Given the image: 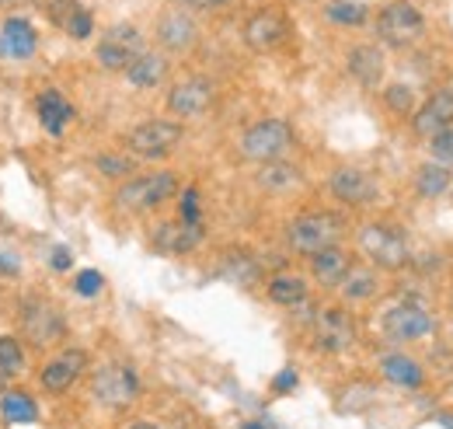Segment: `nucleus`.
Instances as JSON below:
<instances>
[{
	"instance_id": "nucleus-1",
	"label": "nucleus",
	"mask_w": 453,
	"mask_h": 429,
	"mask_svg": "<svg viewBox=\"0 0 453 429\" xmlns=\"http://www.w3.org/2000/svg\"><path fill=\"white\" fill-rule=\"evenodd\" d=\"M342 230H345L342 216L303 214L289 223L286 238H289V248H293V252H300V255H314V252H321V248H328V245H339Z\"/></svg>"
},
{
	"instance_id": "nucleus-2",
	"label": "nucleus",
	"mask_w": 453,
	"mask_h": 429,
	"mask_svg": "<svg viewBox=\"0 0 453 429\" xmlns=\"http://www.w3.org/2000/svg\"><path fill=\"white\" fill-rule=\"evenodd\" d=\"M174 192H178V178H174L171 171H157V175L129 178V182L115 192V203H119L122 210H129V214H143V210L161 207Z\"/></svg>"
},
{
	"instance_id": "nucleus-3",
	"label": "nucleus",
	"mask_w": 453,
	"mask_h": 429,
	"mask_svg": "<svg viewBox=\"0 0 453 429\" xmlns=\"http://www.w3.org/2000/svg\"><path fill=\"white\" fill-rule=\"evenodd\" d=\"M422 32H426V18H422V11H418L415 4H408V0H395V4H388V7L377 14V35H380L388 46L404 50V46L418 43Z\"/></svg>"
},
{
	"instance_id": "nucleus-4",
	"label": "nucleus",
	"mask_w": 453,
	"mask_h": 429,
	"mask_svg": "<svg viewBox=\"0 0 453 429\" xmlns=\"http://www.w3.org/2000/svg\"><path fill=\"white\" fill-rule=\"evenodd\" d=\"M289 144H293V129H289V122H283V119H262L251 129H244V136H241L244 158L262 164L283 158L286 151H289Z\"/></svg>"
},
{
	"instance_id": "nucleus-5",
	"label": "nucleus",
	"mask_w": 453,
	"mask_h": 429,
	"mask_svg": "<svg viewBox=\"0 0 453 429\" xmlns=\"http://www.w3.org/2000/svg\"><path fill=\"white\" fill-rule=\"evenodd\" d=\"M181 136H185V129H181L178 122H171V119H150V122H140V126L126 136V147H129L136 158L157 161V158H168L171 151L181 144Z\"/></svg>"
},
{
	"instance_id": "nucleus-6",
	"label": "nucleus",
	"mask_w": 453,
	"mask_h": 429,
	"mask_svg": "<svg viewBox=\"0 0 453 429\" xmlns=\"http://www.w3.org/2000/svg\"><path fill=\"white\" fill-rule=\"evenodd\" d=\"M359 248L380 269H401L408 262V245H404L401 230L388 227V223H366L359 230Z\"/></svg>"
},
{
	"instance_id": "nucleus-7",
	"label": "nucleus",
	"mask_w": 453,
	"mask_h": 429,
	"mask_svg": "<svg viewBox=\"0 0 453 429\" xmlns=\"http://www.w3.org/2000/svg\"><path fill=\"white\" fill-rule=\"evenodd\" d=\"M91 394H95V402H102V405H109V409H126V405L136 402L140 380H136V374H133L129 367L109 363V367H102V370L95 374Z\"/></svg>"
},
{
	"instance_id": "nucleus-8",
	"label": "nucleus",
	"mask_w": 453,
	"mask_h": 429,
	"mask_svg": "<svg viewBox=\"0 0 453 429\" xmlns=\"http://www.w3.org/2000/svg\"><path fill=\"white\" fill-rule=\"evenodd\" d=\"M21 332L32 346L46 349V346H57L66 335V322L50 300H28L21 311Z\"/></svg>"
},
{
	"instance_id": "nucleus-9",
	"label": "nucleus",
	"mask_w": 453,
	"mask_h": 429,
	"mask_svg": "<svg viewBox=\"0 0 453 429\" xmlns=\"http://www.w3.org/2000/svg\"><path fill=\"white\" fill-rule=\"evenodd\" d=\"M286 32H289V21H286L283 11H276V7H262V11H255V14L244 21V43H248L255 53L276 50L286 39Z\"/></svg>"
},
{
	"instance_id": "nucleus-10",
	"label": "nucleus",
	"mask_w": 453,
	"mask_h": 429,
	"mask_svg": "<svg viewBox=\"0 0 453 429\" xmlns=\"http://www.w3.org/2000/svg\"><path fill=\"white\" fill-rule=\"evenodd\" d=\"M213 98H217V88H213L210 77H185L181 84L171 88L168 108L178 119H196L213 105Z\"/></svg>"
},
{
	"instance_id": "nucleus-11",
	"label": "nucleus",
	"mask_w": 453,
	"mask_h": 429,
	"mask_svg": "<svg viewBox=\"0 0 453 429\" xmlns=\"http://www.w3.org/2000/svg\"><path fill=\"white\" fill-rule=\"evenodd\" d=\"M433 332V318L415 304H397L384 315V335L395 342H415Z\"/></svg>"
},
{
	"instance_id": "nucleus-12",
	"label": "nucleus",
	"mask_w": 453,
	"mask_h": 429,
	"mask_svg": "<svg viewBox=\"0 0 453 429\" xmlns=\"http://www.w3.org/2000/svg\"><path fill=\"white\" fill-rule=\"evenodd\" d=\"M377 178L363 168H339L332 175V196L349 203V207H363V203H373L377 199Z\"/></svg>"
},
{
	"instance_id": "nucleus-13",
	"label": "nucleus",
	"mask_w": 453,
	"mask_h": 429,
	"mask_svg": "<svg viewBox=\"0 0 453 429\" xmlns=\"http://www.w3.org/2000/svg\"><path fill=\"white\" fill-rule=\"evenodd\" d=\"M203 241V223L192 220H165L154 230V248L165 255H185Z\"/></svg>"
},
{
	"instance_id": "nucleus-14",
	"label": "nucleus",
	"mask_w": 453,
	"mask_h": 429,
	"mask_svg": "<svg viewBox=\"0 0 453 429\" xmlns=\"http://www.w3.org/2000/svg\"><path fill=\"white\" fill-rule=\"evenodd\" d=\"M88 367V353L84 349H66L53 356L46 367H42V387L53 391V394H63L70 384H77V377L84 374Z\"/></svg>"
},
{
	"instance_id": "nucleus-15",
	"label": "nucleus",
	"mask_w": 453,
	"mask_h": 429,
	"mask_svg": "<svg viewBox=\"0 0 453 429\" xmlns=\"http://www.w3.org/2000/svg\"><path fill=\"white\" fill-rule=\"evenodd\" d=\"M356 339V322L342 311V308H328L321 318H318V346L328 349V353H342L349 349Z\"/></svg>"
},
{
	"instance_id": "nucleus-16",
	"label": "nucleus",
	"mask_w": 453,
	"mask_h": 429,
	"mask_svg": "<svg viewBox=\"0 0 453 429\" xmlns=\"http://www.w3.org/2000/svg\"><path fill=\"white\" fill-rule=\"evenodd\" d=\"M411 126H415V133L418 136H436L440 129H447L453 126V91H436L426 105L415 112V119H411Z\"/></svg>"
},
{
	"instance_id": "nucleus-17",
	"label": "nucleus",
	"mask_w": 453,
	"mask_h": 429,
	"mask_svg": "<svg viewBox=\"0 0 453 429\" xmlns=\"http://www.w3.org/2000/svg\"><path fill=\"white\" fill-rule=\"evenodd\" d=\"M196 21H192V14H185L181 7H171L165 11L161 18H157V39L165 43V50H174V53H181V50H188L192 43H196Z\"/></svg>"
},
{
	"instance_id": "nucleus-18",
	"label": "nucleus",
	"mask_w": 453,
	"mask_h": 429,
	"mask_svg": "<svg viewBox=\"0 0 453 429\" xmlns=\"http://www.w3.org/2000/svg\"><path fill=\"white\" fill-rule=\"evenodd\" d=\"M126 74V81L133 84V88H157V84H165V77H168V56L161 53H136L133 56V63L122 70Z\"/></svg>"
},
{
	"instance_id": "nucleus-19",
	"label": "nucleus",
	"mask_w": 453,
	"mask_h": 429,
	"mask_svg": "<svg viewBox=\"0 0 453 429\" xmlns=\"http://www.w3.org/2000/svg\"><path fill=\"white\" fill-rule=\"evenodd\" d=\"M0 46H4V53L14 56V59H28V56L35 53V46H39V35H35V28L25 18H7L4 28H0Z\"/></svg>"
},
{
	"instance_id": "nucleus-20",
	"label": "nucleus",
	"mask_w": 453,
	"mask_h": 429,
	"mask_svg": "<svg viewBox=\"0 0 453 429\" xmlns=\"http://www.w3.org/2000/svg\"><path fill=\"white\" fill-rule=\"evenodd\" d=\"M349 269H352V262H349V255L342 252L339 245H328V248L311 255V272H314V279L321 286H339Z\"/></svg>"
},
{
	"instance_id": "nucleus-21",
	"label": "nucleus",
	"mask_w": 453,
	"mask_h": 429,
	"mask_svg": "<svg viewBox=\"0 0 453 429\" xmlns=\"http://www.w3.org/2000/svg\"><path fill=\"white\" fill-rule=\"evenodd\" d=\"M349 74L363 84V88H377L384 77V56L373 46H356L349 50Z\"/></svg>"
},
{
	"instance_id": "nucleus-22",
	"label": "nucleus",
	"mask_w": 453,
	"mask_h": 429,
	"mask_svg": "<svg viewBox=\"0 0 453 429\" xmlns=\"http://www.w3.org/2000/svg\"><path fill=\"white\" fill-rule=\"evenodd\" d=\"M70 115H73V108H70V102H66L59 91H42V98H39V122H42L53 136L63 133V126L70 122Z\"/></svg>"
},
{
	"instance_id": "nucleus-23",
	"label": "nucleus",
	"mask_w": 453,
	"mask_h": 429,
	"mask_svg": "<svg viewBox=\"0 0 453 429\" xmlns=\"http://www.w3.org/2000/svg\"><path fill=\"white\" fill-rule=\"evenodd\" d=\"M269 297L276 304H283V308H296V304L307 300V283L296 272H280V276L269 279Z\"/></svg>"
},
{
	"instance_id": "nucleus-24",
	"label": "nucleus",
	"mask_w": 453,
	"mask_h": 429,
	"mask_svg": "<svg viewBox=\"0 0 453 429\" xmlns=\"http://www.w3.org/2000/svg\"><path fill=\"white\" fill-rule=\"evenodd\" d=\"M415 189H418V196H426V199H436V196H443L447 189H450V168L440 161H429L418 168V175H415Z\"/></svg>"
},
{
	"instance_id": "nucleus-25",
	"label": "nucleus",
	"mask_w": 453,
	"mask_h": 429,
	"mask_svg": "<svg viewBox=\"0 0 453 429\" xmlns=\"http://www.w3.org/2000/svg\"><path fill=\"white\" fill-rule=\"evenodd\" d=\"M380 370L391 384H401V387H418L422 384V367L411 360V356H401V353H391L380 360Z\"/></svg>"
},
{
	"instance_id": "nucleus-26",
	"label": "nucleus",
	"mask_w": 453,
	"mask_h": 429,
	"mask_svg": "<svg viewBox=\"0 0 453 429\" xmlns=\"http://www.w3.org/2000/svg\"><path fill=\"white\" fill-rule=\"evenodd\" d=\"M300 182V171L293 168V164L286 161H265V168L258 171V185L262 189H269V192H286V189H293Z\"/></svg>"
},
{
	"instance_id": "nucleus-27",
	"label": "nucleus",
	"mask_w": 453,
	"mask_h": 429,
	"mask_svg": "<svg viewBox=\"0 0 453 429\" xmlns=\"http://www.w3.org/2000/svg\"><path fill=\"white\" fill-rule=\"evenodd\" d=\"M0 416L7 419V423H21V426H28V423H35V402L28 398V394H21V391H7L4 398H0Z\"/></svg>"
},
{
	"instance_id": "nucleus-28",
	"label": "nucleus",
	"mask_w": 453,
	"mask_h": 429,
	"mask_svg": "<svg viewBox=\"0 0 453 429\" xmlns=\"http://www.w3.org/2000/svg\"><path fill=\"white\" fill-rule=\"evenodd\" d=\"M339 286L345 293V300H370L377 293V276L370 269H349Z\"/></svg>"
},
{
	"instance_id": "nucleus-29",
	"label": "nucleus",
	"mask_w": 453,
	"mask_h": 429,
	"mask_svg": "<svg viewBox=\"0 0 453 429\" xmlns=\"http://www.w3.org/2000/svg\"><path fill=\"white\" fill-rule=\"evenodd\" d=\"M220 272H224L230 283H241V286H251L262 272H258V262L251 259V255H244V252H230L224 259V266H220Z\"/></svg>"
},
{
	"instance_id": "nucleus-30",
	"label": "nucleus",
	"mask_w": 453,
	"mask_h": 429,
	"mask_svg": "<svg viewBox=\"0 0 453 429\" xmlns=\"http://www.w3.org/2000/svg\"><path fill=\"white\" fill-rule=\"evenodd\" d=\"M325 14H328L335 25H345V28H356V25L366 21V7L356 4V0H332Z\"/></svg>"
},
{
	"instance_id": "nucleus-31",
	"label": "nucleus",
	"mask_w": 453,
	"mask_h": 429,
	"mask_svg": "<svg viewBox=\"0 0 453 429\" xmlns=\"http://www.w3.org/2000/svg\"><path fill=\"white\" fill-rule=\"evenodd\" d=\"M25 370V349L14 335H0V374H18Z\"/></svg>"
},
{
	"instance_id": "nucleus-32",
	"label": "nucleus",
	"mask_w": 453,
	"mask_h": 429,
	"mask_svg": "<svg viewBox=\"0 0 453 429\" xmlns=\"http://www.w3.org/2000/svg\"><path fill=\"white\" fill-rule=\"evenodd\" d=\"M98 63L105 66V70H126L129 63H133V50H126V46H119V43H109V39H102L98 43Z\"/></svg>"
},
{
	"instance_id": "nucleus-33",
	"label": "nucleus",
	"mask_w": 453,
	"mask_h": 429,
	"mask_svg": "<svg viewBox=\"0 0 453 429\" xmlns=\"http://www.w3.org/2000/svg\"><path fill=\"white\" fill-rule=\"evenodd\" d=\"M91 28H95V18H91V11L88 7H73V14L63 21V32L70 35V39H88L91 35Z\"/></svg>"
},
{
	"instance_id": "nucleus-34",
	"label": "nucleus",
	"mask_w": 453,
	"mask_h": 429,
	"mask_svg": "<svg viewBox=\"0 0 453 429\" xmlns=\"http://www.w3.org/2000/svg\"><path fill=\"white\" fill-rule=\"evenodd\" d=\"M105 39L126 46V50H133V53H143V35H140L136 25H112V28L105 32Z\"/></svg>"
},
{
	"instance_id": "nucleus-35",
	"label": "nucleus",
	"mask_w": 453,
	"mask_h": 429,
	"mask_svg": "<svg viewBox=\"0 0 453 429\" xmlns=\"http://www.w3.org/2000/svg\"><path fill=\"white\" fill-rule=\"evenodd\" d=\"M429 151H433V158H436V161L450 168L453 164V126L440 129L436 136H429Z\"/></svg>"
},
{
	"instance_id": "nucleus-36",
	"label": "nucleus",
	"mask_w": 453,
	"mask_h": 429,
	"mask_svg": "<svg viewBox=\"0 0 453 429\" xmlns=\"http://www.w3.org/2000/svg\"><path fill=\"white\" fill-rule=\"evenodd\" d=\"M388 105L395 112H415V95L408 84H391L388 88Z\"/></svg>"
},
{
	"instance_id": "nucleus-37",
	"label": "nucleus",
	"mask_w": 453,
	"mask_h": 429,
	"mask_svg": "<svg viewBox=\"0 0 453 429\" xmlns=\"http://www.w3.org/2000/svg\"><path fill=\"white\" fill-rule=\"evenodd\" d=\"M73 290H77L81 297H95V293L102 290V272H95V269H84V272L77 276Z\"/></svg>"
},
{
	"instance_id": "nucleus-38",
	"label": "nucleus",
	"mask_w": 453,
	"mask_h": 429,
	"mask_svg": "<svg viewBox=\"0 0 453 429\" xmlns=\"http://www.w3.org/2000/svg\"><path fill=\"white\" fill-rule=\"evenodd\" d=\"M181 220L199 223V192L196 189H185L181 192Z\"/></svg>"
},
{
	"instance_id": "nucleus-39",
	"label": "nucleus",
	"mask_w": 453,
	"mask_h": 429,
	"mask_svg": "<svg viewBox=\"0 0 453 429\" xmlns=\"http://www.w3.org/2000/svg\"><path fill=\"white\" fill-rule=\"evenodd\" d=\"M98 168H102V175H126L133 164L126 161V158H112V154H102L98 158Z\"/></svg>"
},
{
	"instance_id": "nucleus-40",
	"label": "nucleus",
	"mask_w": 453,
	"mask_h": 429,
	"mask_svg": "<svg viewBox=\"0 0 453 429\" xmlns=\"http://www.w3.org/2000/svg\"><path fill=\"white\" fill-rule=\"evenodd\" d=\"M296 387V370L293 367H286L283 374L276 377V391H293Z\"/></svg>"
},
{
	"instance_id": "nucleus-41",
	"label": "nucleus",
	"mask_w": 453,
	"mask_h": 429,
	"mask_svg": "<svg viewBox=\"0 0 453 429\" xmlns=\"http://www.w3.org/2000/svg\"><path fill=\"white\" fill-rule=\"evenodd\" d=\"M39 0H0V11H21V7H35Z\"/></svg>"
},
{
	"instance_id": "nucleus-42",
	"label": "nucleus",
	"mask_w": 453,
	"mask_h": 429,
	"mask_svg": "<svg viewBox=\"0 0 453 429\" xmlns=\"http://www.w3.org/2000/svg\"><path fill=\"white\" fill-rule=\"evenodd\" d=\"M53 269H70V252H66V248H57V252H53Z\"/></svg>"
},
{
	"instance_id": "nucleus-43",
	"label": "nucleus",
	"mask_w": 453,
	"mask_h": 429,
	"mask_svg": "<svg viewBox=\"0 0 453 429\" xmlns=\"http://www.w3.org/2000/svg\"><path fill=\"white\" fill-rule=\"evenodd\" d=\"M440 423H443L447 429H453V412H443V416H440Z\"/></svg>"
},
{
	"instance_id": "nucleus-44",
	"label": "nucleus",
	"mask_w": 453,
	"mask_h": 429,
	"mask_svg": "<svg viewBox=\"0 0 453 429\" xmlns=\"http://www.w3.org/2000/svg\"><path fill=\"white\" fill-rule=\"evenodd\" d=\"M0 269H4V272H14V269H18V262H4V259H0Z\"/></svg>"
},
{
	"instance_id": "nucleus-45",
	"label": "nucleus",
	"mask_w": 453,
	"mask_h": 429,
	"mask_svg": "<svg viewBox=\"0 0 453 429\" xmlns=\"http://www.w3.org/2000/svg\"><path fill=\"white\" fill-rule=\"evenodd\" d=\"M199 7H213V4H226V0H196Z\"/></svg>"
},
{
	"instance_id": "nucleus-46",
	"label": "nucleus",
	"mask_w": 453,
	"mask_h": 429,
	"mask_svg": "<svg viewBox=\"0 0 453 429\" xmlns=\"http://www.w3.org/2000/svg\"><path fill=\"white\" fill-rule=\"evenodd\" d=\"M129 429H157V426H154V423H133Z\"/></svg>"
},
{
	"instance_id": "nucleus-47",
	"label": "nucleus",
	"mask_w": 453,
	"mask_h": 429,
	"mask_svg": "<svg viewBox=\"0 0 453 429\" xmlns=\"http://www.w3.org/2000/svg\"><path fill=\"white\" fill-rule=\"evenodd\" d=\"M241 429H265V426H262V423H244Z\"/></svg>"
},
{
	"instance_id": "nucleus-48",
	"label": "nucleus",
	"mask_w": 453,
	"mask_h": 429,
	"mask_svg": "<svg viewBox=\"0 0 453 429\" xmlns=\"http://www.w3.org/2000/svg\"><path fill=\"white\" fill-rule=\"evenodd\" d=\"M0 50H4V46H0Z\"/></svg>"
},
{
	"instance_id": "nucleus-49",
	"label": "nucleus",
	"mask_w": 453,
	"mask_h": 429,
	"mask_svg": "<svg viewBox=\"0 0 453 429\" xmlns=\"http://www.w3.org/2000/svg\"><path fill=\"white\" fill-rule=\"evenodd\" d=\"M192 4H196V0H192Z\"/></svg>"
}]
</instances>
